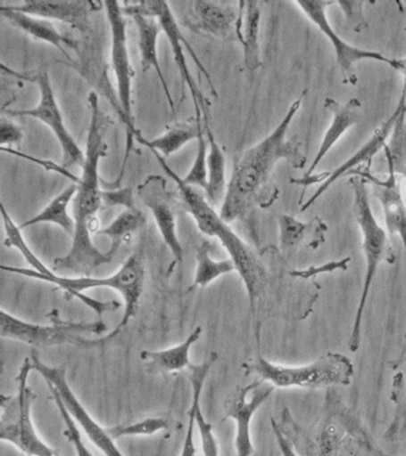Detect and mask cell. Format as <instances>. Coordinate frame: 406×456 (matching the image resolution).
Instances as JSON below:
<instances>
[{
	"label": "cell",
	"mask_w": 406,
	"mask_h": 456,
	"mask_svg": "<svg viewBox=\"0 0 406 456\" xmlns=\"http://www.w3.org/2000/svg\"><path fill=\"white\" fill-rule=\"evenodd\" d=\"M91 119L88 126L87 151L83 175L78 182V191L73 200V219L76 231L72 237V248L66 256L54 259V266L59 270L74 273H90L97 267L112 262L113 256L108 251H99L92 240L97 234L99 221L98 210L102 208L103 189L99 177V164L108 155V144L104 141L105 118L99 107L98 95L91 92L88 95Z\"/></svg>",
	"instance_id": "cell-1"
},
{
	"label": "cell",
	"mask_w": 406,
	"mask_h": 456,
	"mask_svg": "<svg viewBox=\"0 0 406 456\" xmlns=\"http://www.w3.org/2000/svg\"><path fill=\"white\" fill-rule=\"evenodd\" d=\"M390 398L394 403V413L390 426L385 431L384 438L394 442L406 435V376L404 373L394 374Z\"/></svg>",
	"instance_id": "cell-33"
},
{
	"label": "cell",
	"mask_w": 406,
	"mask_h": 456,
	"mask_svg": "<svg viewBox=\"0 0 406 456\" xmlns=\"http://www.w3.org/2000/svg\"><path fill=\"white\" fill-rule=\"evenodd\" d=\"M31 362H33V369L41 374L46 384L52 385L58 391L67 411L76 420L78 427L87 434L88 440L94 444L95 447H97L105 456H124L123 452L117 448L115 440L110 436L108 428L106 429L103 428L74 394L67 380L65 367L47 365L42 362L37 352L31 354Z\"/></svg>",
	"instance_id": "cell-12"
},
{
	"label": "cell",
	"mask_w": 406,
	"mask_h": 456,
	"mask_svg": "<svg viewBox=\"0 0 406 456\" xmlns=\"http://www.w3.org/2000/svg\"><path fill=\"white\" fill-rule=\"evenodd\" d=\"M406 178V177H405Z\"/></svg>",
	"instance_id": "cell-47"
},
{
	"label": "cell",
	"mask_w": 406,
	"mask_h": 456,
	"mask_svg": "<svg viewBox=\"0 0 406 456\" xmlns=\"http://www.w3.org/2000/svg\"><path fill=\"white\" fill-rule=\"evenodd\" d=\"M279 224L280 246L283 249H291L297 248L305 239L312 238L316 244L324 240V232H327V226L315 217L312 223L304 224L295 217L283 214L278 217Z\"/></svg>",
	"instance_id": "cell-29"
},
{
	"label": "cell",
	"mask_w": 406,
	"mask_h": 456,
	"mask_svg": "<svg viewBox=\"0 0 406 456\" xmlns=\"http://www.w3.org/2000/svg\"><path fill=\"white\" fill-rule=\"evenodd\" d=\"M270 426H272L274 437H276L281 456H299L297 452H295L294 444H292L290 438L285 435L284 431L281 430V428L279 427V424L276 422V419H270Z\"/></svg>",
	"instance_id": "cell-41"
},
{
	"label": "cell",
	"mask_w": 406,
	"mask_h": 456,
	"mask_svg": "<svg viewBox=\"0 0 406 456\" xmlns=\"http://www.w3.org/2000/svg\"><path fill=\"white\" fill-rule=\"evenodd\" d=\"M203 328L195 327L186 340L173 347L162 351H142L141 359L151 373H174L188 369L192 365L191 349L202 338Z\"/></svg>",
	"instance_id": "cell-24"
},
{
	"label": "cell",
	"mask_w": 406,
	"mask_h": 456,
	"mask_svg": "<svg viewBox=\"0 0 406 456\" xmlns=\"http://www.w3.org/2000/svg\"><path fill=\"white\" fill-rule=\"evenodd\" d=\"M103 203L109 207L120 206L126 209L137 208L131 188L103 189Z\"/></svg>",
	"instance_id": "cell-38"
},
{
	"label": "cell",
	"mask_w": 406,
	"mask_h": 456,
	"mask_svg": "<svg viewBox=\"0 0 406 456\" xmlns=\"http://www.w3.org/2000/svg\"><path fill=\"white\" fill-rule=\"evenodd\" d=\"M326 109L329 110L333 119H331L329 127L323 135L319 151H317L308 173L305 174V177H310L315 173L316 167L326 159L327 153L337 144V142L344 137L345 132L351 130L361 120V102L355 98L345 103H340L336 100L327 98L326 99Z\"/></svg>",
	"instance_id": "cell-18"
},
{
	"label": "cell",
	"mask_w": 406,
	"mask_h": 456,
	"mask_svg": "<svg viewBox=\"0 0 406 456\" xmlns=\"http://www.w3.org/2000/svg\"><path fill=\"white\" fill-rule=\"evenodd\" d=\"M47 387L49 391H51L53 399H54L56 408H58L60 415L62 417L63 423H65V435L67 438H69L70 444H73L74 449H76L77 456H94L90 452V449H88L87 444H85L83 435H81V431L79 428H78L76 420H74L72 416L70 415V412L67 411L66 406L63 404L62 399L60 397L58 391H56L52 385L47 384Z\"/></svg>",
	"instance_id": "cell-37"
},
{
	"label": "cell",
	"mask_w": 406,
	"mask_h": 456,
	"mask_svg": "<svg viewBox=\"0 0 406 456\" xmlns=\"http://www.w3.org/2000/svg\"><path fill=\"white\" fill-rule=\"evenodd\" d=\"M195 413L190 410V412H188L186 434H185L184 444L183 449H181L180 456H195Z\"/></svg>",
	"instance_id": "cell-42"
},
{
	"label": "cell",
	"mask_w": 406,
	"mask_h": 456,
	"mask_svg": "<svg viewBox=\"0 0 406 456\" xmlns=\"http://www.w3.org/2000/svg\"><path fill=\"white\" fill-rule=\"evenodd\" d=\"M124 16H130L131 13H141L145 16L156 18L162 25V32L169 39L170 49H172L174 62H176L181 78H183L184 85H186L190 89L192 99H194L195 117L197 121H202V114L204 116V120L208 119V105H206L204 95L195 84L194 77H192L190 67H188L186 57H185L184 48L188 50L194 59L195 66L199 71L204 74L206 80L211 87L213 94L217 96L215 86L212 84L211 77L209 71L206 70L204 64L199 60L197 53H195L194 48L187 39L184 37L181 32L179 24H178L177 18L174 16L173 11L170 10L169 3L162 2V0H152V2H138L126 4L122 6Z\"/></svg>",
	"instance_id": "cell-10"
},
{
	"label": "cell",
	"mask_w": 406,
	"mask_h": 456,
	"mask_svg": "<svg viewBox=\"0 0 406 456\" xmlns=\"http://www.w3.org/2000/svg\"><path fill=\"white\" fill-rule=\"evenodd\" d=\"M210 248H211V245L208 240H203L199 245L194 288H206L220 277L236 271V267L230 258L213 260L210 256Z\"/></svg>",
	"instance_id": "cell-31"
},
{
	"label": "cell",
	"mask_w": 406,
	"mask_h": 456,
	"mask_svg": "<svg viewBox=\"0 0 406 456\" xmlns=\"http://www.w3.org/2000/svg\"><path fill=\"white\" fill-rule=\"evenodd\" d=\"M206 138L209 142L208 156V185H206V199L211 205H216L224 200L227 194V160L223 150L213 135L209 126V120H204Z\"/></svg>",
	"instance_id": "cell-27"
},
{
	"label": "cell",
	"mask_w": 406,
	"mask_h": 456,
	"mask_svg": "<svg viewBox=\"0 0 406 456\" xmlns=\"http://www.w3.org/2000/svg\"><path fill=\"white\" fill-rule=\"evenodd\" d=\"M22 128L12 123L5 118L0 120V146L5 148L6 145L20 144L23 139Z\"/></svg>",
	"instance_id": "cell-40"
},
{
	"label": "cell",
	"mask_w": 406,
	"mask_h": 456,
	"mask_svg": "<svg viewBox=\"0 0 406 456\" xmlns=\"http://www.w3.org/2000/svg\"><path fill=\"white\" fill-rule=\"evenodd\" d=\"M260 23L261 9L259 3H240V13L237 20V35L244 46V63L251 74L261 67V49H260Z\"/></svg>",
	"instance_id": "cell-22"
},
{
	"label": "cell",
	"mask_w": 406,
	"mask_h": 456,
	"mask_svg": "<svg viewBox=\"0 0 406 456\" xmlns=\"http://www.w3.org/2000/svg\"><path fill=\"white\" fill-rule=\"evenodd\" d=\"M399 102H402V110L384 150L385 157L391 160L395 174L406 177V109L402 99H399Z\"/></svg>",
	"instance_id": "cell-34"
},
{
	"label": "cell",
	"mask_w": 406,
	"mask_h": 456,
	"mask_svg": "<svg viewBox=\"0 0 406 456\" xmlns=\"http://www.w3.org/2000/svg\"><path fill=\"white\" fill-rule=\"evenodd\" d=\"M337 6H340L345 18L351 23L352 28L355 31H362L369 28V24L365 20V14H363V3L361 2H337Z\"/></svg>",
	"instance_id": "cell-39"
},
{
	"label": "cell",
	"mask_w": 406,
	"mask_h": 456,
	"mask_svg": "<svg viewBox=\"0 0 406 456\" xmlns=\"http://www.w3.org/2000/svg\"><path fill=\"white\" fill-rule=\"evenodd\" d=\"M197 153H195L194 164L188 170L186 176L183 178L185 183L191 187L206 189L208 185V156L209 142L206 138L205 130L199 134Z\"/></svg>",
	"instance_id": "cell-36"
},
{
	"label": "cell",
	"mask_w": 406,
	"mask_h": 456,
	"mask_svg": "<svg viewBox=\"0 0 406 456\" xmlns=\"http://www.w3.org/2000/svg\"><path fill=\"white\" fill-rule=\"evenodd\" d=\"M405 205H406V191H405Z\"/></svg>",
	"instance_id": "cell-46"
},
{
	"label": "cell",
	"mask_w": 406,
	"mask_h": 456,
	"mask_svg": "<svg viewBox=\"0 0 406 456\" xmlns=\"http://www.w3.org/2000/svg\"><path fill=\"white\" fill-rule=\"evenodd\" d=\"M31 358H26L17 374V394L12 397H3L2 416H0V440L15 445L27 456H60L46 444L38 435L33 422L35 394L28 378L33 370Z\"/></svg>",
	"instance_id": "cell-8"
},
{
	"label": "cell",
	"mask_w": 406,
	"mask_h": 456,
	"mask_svg": "<svg viewBox=\"0 0 406 456\" xmlns=\"http://www.w3.org/2000/svg\"><path fill=\"white\" fill-rule=\"evenodd\" d=\"M288 107L280 123L265 138L245 150L235 163L220 216L228 224L241 219L261 198L277 164L286 160L295 169H304L306 157L298 142L287 141V131L301 109L302 98Z\"/></svg>",
	"instance_id": "cell-2"
},
{
	"label": "cell",
	"mask_w": 406,
	"mask_h": 456,
	"mask_svg": "<svg viewBox=\"0 0 406 456\" xmlns=\"http://www.w3.org/2000/svg\"><path fill=\"white\" fill-rule=\"evenodd\" d=\"M405 362H406V353L404 355L402 356L401 359H399L398 365H402V363H405Z\"/></svg>",
	"instance_id": "cell-45"
},
{
	"label": "cell",
	"mask_w": 406,
	"mask_h": 456,
	"mask_svg": "<svg viewBox=\"0 0 406 456\" xmlns=\"http://www.w3.org/2000/svg\"><path fill=\"white\" fill-rule=\"evenodd\" d=\"M262 381L279 388L317 390L330 387H348L354 376V366L347 355L327 352L305 365L286 366L258 356L247 365Z\"/></svg>",
	"instance_id": "cell-6"
},
{
	"label": "cell",
	"mask_w": 406,
	"mask_h": 456,
	"mask_svg": "<svg viewBox=\"0 0 406 456\" xmlns=\"http://www.w3.org/2000/svg\"><path fill=\"white\" fill-rule=\"evenodd\" d=\"M402 73H404V86H402V92L401 99H402V102H404L405 109H406V59H405V68H404V71H402Z\"/></svg>",
	"instance_id": "cell-44"
},
{
	"label": "cell",
	"mask_w": 406,
	"mask_h": 456,
	"mask_svg": "<svg viewBox=\"0 0 406 456\" xmlns=\"http://www.w3.org/2000/svg\"><path fill=\"white\" fill-rule=\"evenodd\" d=\"M141 196L144 199L145 205L151 210L160 235H162L163 242L172 253L176 263L183 264L184 249L177 233L176 216H174L169 201L159 191H154L151 187H148L147 183L142 185Z\"/></svg>",
	"instance_id": "cell-21"
},
{
	"label": "cell",
	"mask_w": 406,
	"mask_h": 456,
	"mask_svg": "<svg viewBox=\"0 0 406 456\" xmlns=\"http://www.w3.org/2000/svg\"><path fill=\"white\" fill-rule=\"evenodd\" d=\"M295 5L299 7V11L304 13L308 20L315 24L317 28L333 45L335 56L338 67H340L342 77L344 84L355 86L358 82V77L355 74V64L361 61H374L387 64L388 67L394 68L395 70L404 71L405 60L394 59L387 57L383 53L373 52V50H366L352 45L351 43L345 42L336 30L331 27L330 20H327V9L335 5L334 2H295Z\"/></svg>",
	"instance_id": "cell-11"
},
{
	"label": "cell",
	"mask_w": 406,
	"mask_h": 456,
	"mask_svg": "<svg viewBox=\"0 0 406 456\" xmlns=\"http://www.w3.org/2000/svg\"><path fill=\"white\" fill-rule=\"evenodd\" d=\"M2 150L3 151L10 152L12 153V155L19 156L21 159H26L28 160H31V162L40 164V166L45 167L47 170L58 171V173L62 174L63 176L70 178V180L79 182L76 176H73V175H70L69 171H66L65 167L55 166V164L51 162V160H48L47 162V160L35 159V157L24 155V153L17 152L15 150L10 148H2Z\"/></svg>",
	"instance_id": "cell-43"
},
{
	"label": "cell",
	"mask_w": 406,
	"mask_h": 456,
	"mask_svg": "<svg viewBox=\"0 0 406 456\" xmlns=\"http://www.w3.org/2000/svg\"><path fill=\"white\" fill-rule=\"evenodd\" d=\"M152 152L158 159L162 170L169 175L170 178H172L179 189L185 209L194 217L198 230L206 237L219 239L220 244L226 248L229 258L233 260L235 267H236V273L240 274L241 280L244 281L251 312L255 314L256 302L259 301L260 296L265 290L267 283V271L261 260L235 233L233 228L222 219L220 213L213 209L211 203L202 192L185 183L183 178L167 164L166 159L159 152Z\"/></svg>",
	"instance_id": "cell-3"
},
{
	"label": "cell",
	"mask_w": 406,
	"mask_h": 456,
	"mask_svg": "<svg viewBox=\"0 0 406 456\" xmlns=\"http://www.w3.org/2000/svg\"><path fill=\"white\" fill-rule=\"evenodd\" d=\"M77 191L78 182L63 189L59 195H56L55 198L42 209V212L31 217V219L24 221L23 224H20V227L24 230V228L35 226V224H54L62 227L70 237H73L74 231H76V223H74L73 217L69 214V206L70 202L73 201L74 198H76Z\"/></svg>",
	"instance_id": "cell-26"
},
{
	"label": "cell",
	"mask_w": 406,
	"mask_h": 456,
	"mask_svg": "<svg viewBox=\"0 0 406 456\" xmlns=\"http://www.w3.org/2000/svg\"><path fill=\"white\" fill-rule=\"evenodd\" d=\"M401 110L402 102H399L394 112L390 114V117H388L386 120H384L383 123H381L379 126L373 131L369 141H367L365 144H363L361 148H360L358 151L351 157V159L345 160V162L342 163L340 167H336V169L331 171V173L319 175V176L304 177L302 180L298 182L299 184L306 185H308L310 181L312 180H316L313 183L320 182L319 188H317L316 191L313 192L311 198H309L308 201L302 206V213L306 212V210H308L313 203L319 201V200L322 198V196L326 194V192L329 191V189L333 187L340 178L347 176V175L351 174L355 167H361L363 166L369 170V167L370 164H372L374 157H376L377 153H379L381 150L385 149V146L387 145V139L390 138L392 130H394L395 121H397Z\"/></svg>",
	"instance_id": "cell-15"
},
{
	"label": "cell",
	"mask_w": 406,
	"mask_h": 456,
	"mask_svg": "<svg viewBox=\"0 0 406 456\" xmlns=\"http://www.w3.org/2000/svg\"><path fill=\"white\" fill-rule=\"evenodd\" d=\"M274 388L265 381L255 380L247 387H237L224 401V413L233 419L235 433V452L236 456H253L255 452L252 440V420L260 406L269 401Z\"/></svg>",
	"instance_id": "cell-14"
},
{
	"label": "cell",
	"mask_w": 406,
	"mask_h": 456,
	"mask_svg": "<svg viewBox=\"0 0 406 456\" xmlns=\"http://www.w3.org/2000/svg\"><path fill=\"white\" fill-rule=\"evenodd\" d=\"M0 210H2L3 226H4L5 230L6 238L4 245L6 248H15L19 249L21 255L26 259L31 270L37 271V273L42 274L53 273V271L49 269L48 266H46V264L42 263L41 259L35 255L33 249L29 248L26 239L23 237L22 228L12 220L5 206L2 205V209Z\"/></svg>",
	"instance_id": "cell-32"
},
{
	"label": "cell",
	"mask_w": 406,
	"mask_h": 456,
	"mask_svg": "<svg viewBox=\"0 0 406 456\" xmlns=\"http://www.w3.org/2000/svg\"><path fill=\"white\" fill-rule=\"evenodd\" d=\"M2 270L20 274V276L54 284L56 287L62 289L63 291H66L67 294L79 298L84 305L95 310L99 316H102L106 312H110V310L119 309L120 303L98 301V299L83 295V292L99 288H109L120 292L124 299L122 319H120L115 330L110 331L105 337L98 338L99 347L115 338L122 331L123 328L128 326L130 320L137 315L142 292H144L145 277V264L140 253L131 255L126 260V263L120 267V270L109 277H63L58 276L55 273L42 274L29 269V267L8 265H3Z\"/></svg>",
	"instance_id": "cell-4"
},
{
	"label": "cell",
	"mask_w": 406,
	"mask_h": 456,
	"mask_svg": "<svg viewBox=\"0 0 406 456\" xmlns=\"http://www.w3.org/2000/svg\"><path fill=\"white\" fill-rule=\"evenodd\" d=\"M388 176L386 180L379 181L374 176L363 175L367 181L370 180L376 184L374 195L379 200L383 208L385 224H386L387 233L392 237L401 239L406 251V205L402 199L401 184H399L398 175L395 174L392 162L387 159Z\"/></svg>",
	"instance_id": "cell-17"
},
{
	"label": "cell",
	"mask_w": 406,
	"mask_h": 456,
	"mask_svg": "<svg viewBox=\"0 0 406 456\" xmlns=\"http://www.w3.org/2000/svg\"><path fill=\"white\" fill-rule=\"evenodd\" d=\"M167 428H169V420L166 419L148 417L137 422L108 428V433L116 441L120 437L152 436L160 431L166 430Z\"/></svg>",
	"instance_id": "cell-35"
},
{
	"label": "cell",
	"mask_w": 406,
	"mask_h": 456,
	"mask_svg": "<svg viewBox=\"0 0 406 456\" xmlns=\"http://www.w3.org/2000/svg\"><path fill=\"white\" fill-rule=\"evenodd\" d=\"M53 324L44 326L28 322L4 309L0 310V335L2 338L23 342L34 347H54V346H73V347L98 348V338H85L84 334L106 333L108 326L103 321L95 322H70L63 321L59 313L49 315Z\"/></svg>",
	"instance_id": "cell-7"
},
{
	"label": "cell",
	"mask_w": 406,
	"mask_h": 456,
	"mask_svg": "<svg viewBox=\"0 0 406 456\" xmlns=\"http://www.w3.org/2000/svg\"><path fill=\"white\" fill-rule=\"evenodd\" d=\"M219 359L216 352L210 353L208 358L199 365L188 367V378H190L192 387V411L195 413V428L198 429L199 437H201L202 452L204 456H220L219 441L213 434L211 423L206 420L204 413L202 411L201 398L203 388L205 387L210 370Z\"/></svg>",
	"instance_id": "cell-19"
},
{
	"label": "cell",
	"mask_w": 406,
	"mask_h": 456,
	"mask_svg": "<svg viewBox=\"0 0 406 456\" xmlns=\"http://www.w3.org/2000/svg\"><path fill=\"white\" fill-rule=\"evenodd\" d=\"M202 128V121H195V125L184 124L170 128L166 134L154 139H145L142 138V135H138L137 141L142 145L147 146L151 151L159 152L163 159H166V157L179 151L187 142L198 139Z\"/></svg>",
	"instance_id": "cell-30"
},
{
	"label": "cell",
	"mask_w": 406,
	"mask_h": 456,
	"mask_svg": "<svg viewBox=\"0 0 406 456\" xmlns=\"http://www.w3.org/2000/svg\"><path fill=\"white\" fill-rule=\"evenodd\" d=\"M354 194V213L362 235V251L365 256L366 271L363 277L361 294H360L358 308L352 322L351 338H349V351L355 353L361 344V330L363 314H365L367 301L374 278H376L379 265L383 262L394 263V256L388 245V234L385 228L380 226L374 216L370 206L369 191H367L366 178L362 176L352 177L349 180Z\"/></svg>",
	"instance_id": "cell-5"
},
{
	"label": "cell",
	"mask_w": 406,
	"mask_h": 456,
	"mask_svg": "<svg viewBox=\"0 0 406 456\" xmlns=\"http://www.w3.org/2000/svg\"><path fill=\"white\" fill-rule=\"evenodd\" d=\"M145 223L147 217L137 207L134 209H124L108 226L101 228L97 234L105 235L112 240L108 252L115 256L124 244H129L133 240L134 234L142 230Z\"/></svg>",
	"instance_id": "cell-28"
},
{
	"label": "cell",
	"mask_w": 406,
	"mask_h": 456,
	"mask_svg": "<svg viewBox=\"0 0 406 456\" xmlns=\"http://www.w3.org/2000/svg\"><path fill=\"white\" fill-rule=\"evenodd\" d=\"M33 82H37L40 89V102L37 106L29 110H10L8 113L13 117L34 118L47 125L62 146L63 167H83L85 152L66 126L54 89H53L51 77L48 73L42 71L34 75Z\"/></svg>",
	"instance_id": "cell-13"
},
{
	"label": "cell",
	"mask_w": 406,
	"mask_h": 456,
	"mask_svg": "<svg viewBox=\"0 0 406 456\" xmlns=\"http://www.w3.org/2000/svg\"><path fill=\"white\" fill-rule=\"evenodd\" d=\"M195 21L192 27L215 37H226L235 25H237V12L226 3L204 2L197 0L192 3Z\"/></svg>",
	"instance_id": "cell-25"
},
{
	"label": "cell",
	"mask_w": 406,
	"mask_h": 456,
	"mask_svg": "<svg viewBox=\"0 0 406 456\" xmlns=\"http://www.w3.org/2000/svg\"><path fill=\"white\" fill-rule=\"evenodd\" d=\"M106 17H108L110 34H112V64L116 77L117 98H119L120 117L127 128V148L119 177L112 183H104V187L117 189L122 184L124 170L134 146V139L140 134L135 126L133 116V80L135 71L130 63L129 50H128L126 16L122 5L119 2L104 3Z\"/></svg>",
	"instance_id": "cell-9"
},
{
	"label": "cell",
	"mask_w": 406,
	"mask_h": 456,
	"mask_svg": "<svg viewBox=\"0 0 406 456\" xmlns=\"http://www.w3.org/2000/svg\"><path fill=\"white\" fill-rule=\"evenodd\" d=\"M9 9L44 18L47 20H59L85 30L87 27L88 14L92 11L102 9L104 3L95 2H51V0H27L20 4L6 5Z\"/></svg>",
	"instance_id": "cell-16"
},
{
	"label": "cell",
	"mask_w": 406,
	"mask_h": 456,
	"mask_svg": "<svg viewBox=\"0 0 406 456\" xmlns=\"http://www.w3.org/2000/svg\"><path fill=\"white\" fill-rule=\"evenodd\" d=\"M135 24H137L138 32V49H140L142 70L147 73L148 70L154 69L158 75L160 84L162 86L163 92L169 102L172 113L176 114V106L172 93L170 91L169 84H167L165 75H163L162 68L160 66L158 42L160 32L162 31V25L154 17L145 16L141 13H131Z\"/></svg>",
	"instance_id": "cell-20"
},
{
	"label": "cell",
	"mask_w": 406,
	"mask_h": 456,
	"mask_svg": "<svg viewBox=\"0 0 406 456\" xmlns=\"http://www.w3.org/2000/svg\"><path fill=\"white\" fill-rule=\"evenodd\" d=\"M0 14L19 30L26 32L27 35L37 39V41L54 45L63 55L69 56L66 46L67 48L76 49V43L60 34L58 28L51 20L19 12V11L9 9L6 5H0Z\"/></svg>",
	"instance_id": "cell-23"
}]
</instances>
